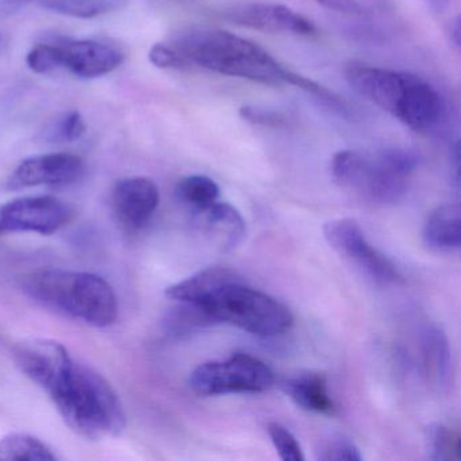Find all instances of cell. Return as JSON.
<instances>
[{
	"mask_svg": "<svg viewBox=\"0 0 461 461\" xmlns=\"http://www.w3.org/2000/svg\"><path fill=\"white\" fill-rule=\"evenodd\" d=\"M323 236L334 250L377 283H401L402 275L395 264L372 247L356 221L344 218L323 226Z\"/></svg>",
	"mask_w": 461,
	"mask_h": 461,
	"instance_id": "ba28073f",
	"label": "cell"
},
{
	"mask_svg": "<svg viewBox=\"0 0 461 461\" xmlns=\"http://www.w3.org/2000/svg\"><path fill=\"white\" fill-rule=\"evenodd\" d=\"M48 393L64 422L83 438L98 441L125 430V410L117 391L87 364L74 358Z\"/></svg>",
	"mask_w": 461,
	"mask_h": 461,
	"instance_id": "6da1fadb",
	"label": "cell"
},
{
	"mask_svg": "<svg viewBox=\"0 0 461 461\" xmlns=\"http://www.w3.org/2000/svg\"><path fill=\"white\" fill-rule=\"evenodd\" d=\"M323 9L341 14L363 15L364 9L357 0H315Z\"/></svg>",
	"mask_w": 461,
	"mask_h": 461,
	"instance_id": "4dcf8cb0",
	"label": "cell"
},
{
	"mask_svg": "<svg viewBox=\"0 0 461 461\" xmlns=\"http://www.w3.org/2000/svg\"><path fill=\"white\" fill-rule=\"evenodd\" d=\"M226 20L242 28L264 33H293L312 36L317 32L314 23L290 7L282 5L249 4L231 7L223 13Z\"/></svg>",
	"mask_w": 461,
	"mask_h": 461,
	"instance_id": "7c38bea8",
	"label": "cell"
},
{
	"mask_svg": "<svg viewBox=\"0 0 461 461\" xmlns=\"http://www.w3.org/2000/svg\"><path fill=\"white\" fill-rule=\"evenodd\" d=\"M345 75L358 95L412 131L434 128L444 114V101L438 91L414 75L356 64Z\"/></svg>",
	"mask_w": 461,
	"mask_h": 461,
	"instance_id": "3957f363",
	"label": "cell"
},
{
	"mask_svg": "<svg viewBox=\"0 0 461 461\" xmlns=\"http://www.w3.org/2000/svg\"><path fill=\"white\" fill-rule=\"evenodd\" d=\"M150 63L158 68H185L188 67L185 59L174 47L166 44H155L149 50Z\"/></svg>",
	"mask_w": 461,
	"mask_h": 461,
	"instance_id": "f546056e",
	"label": "cell"
},
{
	"mask_svg": "<svg viewBox=\"0 0 461 461\" xmlns=\"http://www.w3.org/2000/svg\"><path fill=\"white\" fill-rule=\"evenodd\" d=\"M23 287L39 303L94 328H109L117 321V295L99 275L39 269L26 277Z\"/></svg>",
	"mask_w": 461,
	"mask_h": 461,
	"instance_id": "277c9868",
	"label": "cell"
},
{
	"mask_svg": "<svg viewBox=\"0 0 461 461\" xmlns=\"http://www.w3.org/2000/svg\"><path fill=\"white\" fill-rule=\"evenodd\" d=\"M74 210L55 196H23L0 207V236L39 233L50 236L71 221Z\"/></svg>",
	"mask_w": 461,
	"mask_h": 461,
	"instance_id": "9c48e42d",
	"label": "cell"
},
{
	"mask_svg": "<svg viewBox=\"0 0 461 461\" xmlns=\"http://www.w3.org/2000/svg\"><path fill=\"white\" fill-rule=\"evenodd\" d=\"M321 461H360L363 458L355 442L342 436L330 437L321 442L317 449Z\"/></svg>",
	"mask_w": 461,
	"mask_h": 461,
	"instance_id": "484cf974",
	"label": "cell"
},
{
	"mask_svg": "<svg viewBox=\"0 0 461 461\" xmlns=\"http://www.w3.org/2000/svg\"><path fill=\"white\" fill-rule=\"evenodd\" d=\"M13 358L21 372L47 393L74 361L61 342L50 339L18 342L13 349Z\"/></svg>",
	"mask_w": 461,
	"mask_h": 461,
	"instance_id": "30bf717a",
	"label": "cell"
},
{
	"mask_svg": "<svg viewBox=\"0 0 461 461\" xmlns=\"http://www.w3.org/2000/svg\"><path fill=\"white\" fill-rule=\"evenodd\" d=\"M240 279L236 272L223 267H209L198 274L167 288L166 295L177 303L203 304L215 291Z\"/></svg>",
	"mask_w": 461,
	"mask_h": 461,
	"instance_id": "2e32d148",
	"label": "cell"
},
{
	"mask_svg": "<svg viewBox=\"0 0 461 461\" xmlns=\"http://www.w3.org/2000/svg\"><path fill=\"white\" fill-rule=\"evenodd\" d=\"M275 376L264 361L248 353H234L225 361H207L194 369L188 385L196 395L258 393L274 385Z\"/></svg>",
	"mask_w": 461,
	"mask_h": 461,
	"instance_id": "52a82bcc",
	"label": "cell"
},
{
	"mask_svg": "<svg viewBox=\"0 0 461 461\" xmlns=\"http://www.w3.org/2000/svg\"><path fill=\"white\" fill-rule=\"evenodd\" d=\"M423 241L431 249L452 252L461 245V215L457 204L437 207L423 226Z\"/></svg>",
	"mask_w": 461,
	"mask_h": 461,
	"instance_id": "ac0fdd59",
	"label": "cell"
},
{
	"mask_svg": "<svg viewBox=\"0 0 461 461\" xmlns=\"http://www.w3.org/2000/svg\"><path fill=\"white\" fill-rule=\"evenodd\" d=\"M112 203L121 225L139 230L152 220L160 203V191L148 177H128L113 188Z\"/></svg>",
	"mask_w": 461,
	"mask_h": 461,
	"instance_id": "4fadbf2b",
	"label": "cell"
},
{
	"mask_svg": "<svg viewBox=\"0 0 461 461\" xmlns=\"http://www.w3.org/2000/svg\"><path fill=\"white\" fill-rule=\"evenodd\" d=\"M423 360L426 371L438 384H445L452 374L449 342L441 329L431 326L423 334Z\"/></svg>",
	"mask_w": 461,
	"mask_h": 461,
	"instance_id": "d6986e66",
	"label": "cell"
},
{
	"mask_svg": "<svg viewBox=\"0 0 461 461\" xmlns=\"http://www.w3.org/2000/svg\"><path fill=\"white\" fill-rule=\"evenodd\" d=\"M176 195L183 203L193 209L202 210L215 203L220 198V187L214 180L203 175L185 177L177 185Z\"/></svg>",
	"mask_w": 461,
	"mask_h": 461,
	"instance_id": "603a6c76",
	"label": "cell"
},
{
	"mask_svg": "<svg viewBox=\"0 0 461 461\" xmlns=\"http://www.w3.org/2000/svg\"><path fill=\"white\" fill-rule=\"evenodd\" d=\"M269 437L275 449L279 453L280 458L285 461H303L304 456L301 445L296 441L294 434L285 426L277 422L268 423L267 426Z\"/></svg>",
	"mask_w": 461,
	"mask_h": 461,
	"instance_id": "4316f807",
	"label": "cell"
},
{
	"mask_svg": "<svg viewBox=\"0 0 461 461\" xmlns=\"http://www.w3.org/2000/svg\"><path fill=\"white\" fill-rule=\"evenodd\" d=\"M85 161L72 153H50L26 158L7 180L9 190L39 185H71L82 177Z\"/></svg>",
	"mask_w": 461,
	"mask_h": 461,
	"instance_id": "8fae6325",
	"label": "cell"
},
{
	"mask_svg": "<svg viewBox=\"0 0 461 461\" xmlns=\"http://www.w3.org/2000/svg\"><path fill=\"white\" fill-rule=\"evenodd\" d=\"M417 158L402 149L376 153L342 150L331 160L337 185L375 203H395L409 190Z\"/></svg>",
	"mask_w": 461,
	"mask_h": 461,
	"instance_id": "5b68a950",
	"label": "cell"
},
{
	"mask_svg": "<svg viewBox=\"0 0 461 461\" xmlns=\"http://www.w3.org/2000/svg\"><path fill=\"white\" fill-rule=\"evenodd\" d=\"M37 4L56 14L88 20L122 9L126 0H37Z\"/></svg>",
	"mask_w": 461,
	"mask_h": 461,
	"instance_id": "44dd1931",
	"label": "cell"
},
{
	"mask_svg": "<svg viewBox=\"0 0 461 461\" xmlns=\"http://www.w3.org/2000/svg\"><path fill=\"white\" fill-rule=\"evenodd\" d=\"M174 48L187 66L193 64L226 77L267 86H291L295 77V72L285 69L260 45L221 29H191L179 37Z\"/></svg>",
	"mask_w": 461,
	"mask_h": 461,
	"instance_id": "7a4b0ae2",
	"label": "cell"
},
{
	"mask_svg": "<svg viewBox=\"0 0 461 461\" xmlns=\"http://www.w3.org/2000/svg\"><path fill=\"white\" fill-rule=\"evenodd\" d=\"M86 129L87 126L79 112L66 113L50 126L47 139L56 142L77 141L86 133Z\"/></svg>",
	"mask_w": 461,
	"mask_h": 461,
	"instance_id": "d4e9b609",
	"label": "cell"
},
{
	"mask_svg": "<svg viewBox=\"0 0 461 461\" xmlns=\"http://www.w3.org/2000/svg\"><path fill=\"white\" fill-rule=\"evenodd\" d=\"M429 457L436 461L457 460L460 436L441 423H434L426 430Z\"/></svg>",
	"mask_w": 461,
	"mask_h": 461,
	"instance_id": "cb8c5ba5",
	"label": "cell"
},
{
	"mask_svg": "<svg viewBox=\"0 0 461 461\" xmlns=\"http://www.w3.org/2000/svg\"><path fill=\"white\" fill-rule=\"evenodd\" d=\"M61 68L82 79H96L115 71L123 63V55L115 48L93 40H77L59 44Z\"/></svg>",
	"mask_w": 461,
	"mask_h": 461,
	"instance_id": "5bb4252c",
	"label": "cell"
},
{
	"mask_svg": "<svg viewBox=\"0 0 461 461\" xmlns=\"http://www.w3.org/2000/svg\"><path fill=\"white\" fill-rule=\"evenodd\" d=\"M240 115H241L242 120L253 123V125L279 128V126L287 123V118H285L282 113L263 109V107L250 106V104L242 106L241 109H240Z\"/></svg>",
	"mask_w": 461,
	"mask_h": 461,
	"instance_id": "f1b7e54d",
	"label": "cell"
},
{
	"mask_svg": "<svg viewBox=\"0 0 461 461\" xmlns=\"http://www.w3.org/2000/svg\"><path fill=\"white\" fill-rule=\"evenodd\" d=\"M215 320L206 309L198 304L179 303L166 320L167 330L177 337L190 336L215 325Z\"/></svg>",
	"mask_w": 461,
	"mask_h": 461,
	"instance_id": "7402d4cb",
	"label": "cell"
},
{
	"mask_svg": "<svg viewBox=\"0 0 461 461\" xmlns=\"http://www.w3.org/2000/svg\"><path fill=\"white\" fill-rule=\"evenodd\" d=\"M26 64L36 74H50L61 68V55L59 44H40L29 52Z\"/></svg>",
	"mask_w": 461,
	"mask_h": 461,
	"instance_id": "83f0119b",
	"label": "cell"
},
{
	"mask_svg": "<svg viewBox=\"0 0 461 461\" xmlns=\"http://www.w3.org/2000/svg\"><path fill=\"white\" fill-rule=\"evenodd\" d=\"M283 391L293 399L294 403L306 411L331 415L336 410L328 390L326 377L315 372H304L288 377L282 383Z\"/></svg>",
	"mask_w": 461,
	"mask_h": 461,
	"instance_id": "e0dca14e",
	"label": "cell"
},
{
	"mask_svg": "<svg viewBox=\"0 0 461 461\" xmlns=\"http://www.w3.org/2000/svg\"><path fill=\"white\" fill-rule=\"evenodd\" d=\"M196 225L210 242L225 252L236 248L247 234V223L239 210L220 202L196 210Z\"/></svg>",
	"mask_w": 461,
	"mask_h": 461,
	"instance_id": "9a60e30c",
	"label": "cell"
},
{
	"mask_svg": "<svg viewBox=\"0 0 461 461\" xmlns=\"http://www.w3.org/2000/svg\"><path fill=\"white\" fill-rule=\"evenodd\" d=\"M201 306L212 314L215 322L230 323L258 337L285 333L294 323L293 314L285 304L248 287L242 280L223 285Z\"/></svg>",
	"mask_w": 461,
	"mask_h": 461,
	"instance_id": "8992f818",
	"label": "cell"
},
{
	"mask_svg": "<svg viewBox=\"0 0 461 461\" xmlns=\"http://www.w3.org/2000/svg\"><path fill=\"white\" fill-rule=\"evenodd\" d=\"M0 460L55 461L59 456L42 439L26 433H10L0 438Z\"/></svg>",
	"mask_w": 461,
	"mask_h": 461,
	"instance_id": "ffe728a7",
	"label": "cell"
}]
</instances>
